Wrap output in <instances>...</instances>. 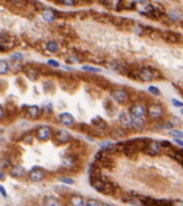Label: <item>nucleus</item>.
<instances>
[{
	"mask_svg": "<svg viewBox=\"0 0 183 206\" xmlns=\"http://www.w3.org/2000/svg\"><path fill=\"white\" fill-rule=\"evenodd\" d=\"M172 206H183V202L181 200H176V201H172Z\"/></svg>",
	"mask_w": 183,
	"mask_h": 206,
	"instance_id": "nucleus-35",
	"label": "nucleus"
},
{
	"mask_svg": "<svg viewBox=\"0 0 183 206\" xmlns=\"http://www.w3.org/2000/svg\"><path fill=\"white\" fill-rule=\"evenodd\" d=\"M58 119H59V122L62 123L63 126H73V124H74V117H73L72 114L68 113V112L60 113Z\"/></svg>",
	"mask_w": 183,
	"mask_h": 206,
	"instance_id": "nucleus-8",
	"label": "nucleus"
},
{
	"mask_svg": "<svg viewBox=\"0 0 183 206\" xmlns=\"http://www.w3.org/2000/svg\"><path fill=\"white\" fill-rule=\"evenodd\" d=\"M100 206H113V205H111V204H107V202H100Z\"/></svg>",
	"mask_w": 183,
	"mask_h": 206,
	"instance_id": "nucleus-39",
	"label": "nucleus"
},
{
	"mask_svg": "<svg viewBox=\"0 0 183 206\" xmlns=\"http://www.w3.org/2000/svg\"><path fill=\"white\" fill-rule=\"evenodd\" d=\"M172 103H173V106H176V107H178V108H183V103H182L181 101H178V99L173 98V99H172Z\"/></svg>",
	"mask_w": 183,
	"mask_h": 206,
	"instance_id": "nucleus-30",
	"label": "nucleus"
},
{
	"mask_svg": "<svg viewBox=\"0 0 183 206\" xmlns=\"http://www.w3.org/2000/svg\"><path fill=\"white\" fill-rule=\"evenodd\" d=\"M170 153H172V159L173 160H176L178 163H182V161H183V153H182L181 150H174L173 148V151Z\"/></svg>",
	"mask_w": 183,
	"mask_h": 206,
	"instance_id": "nucleus-19",
	"label": "nucleus"
},
{
	"mask_svg": "<svg viewBox=\"0 0 183 206\" xmlns=\"http://www.w3.org/2000/svg\"><path fill=\"white\" fill-rule=\"evenodd\" d=\"M147 113L149 114L151 118H159L163 116V108L158 103H152L147 108Z\"/></svg>",
	"mask_w": 183,
	"mask_h": 206,
	"instance_id": "nucleus-5",
	"label": "nucleus"
},
{
	"mask_svg": "<svg viewBox=\"0 0 183 206\" xmlns=\"http://www.w3.org/2000/svg\"><path fill=\"white\" fill-rule=\"evenodd\" d=\"M41 16H43V19L46 20V21H53L54 19H55V11L49 9V8H46L41 11Z\"/></svg>",
	"mask_w": 183,
	"mask_h": 206,
	"instance_id": "nucleus-18",
	"label": "nucleus"
},
{
	"mask_svg": "<svg viewBox=\"0 0 183 206\" xmlns=\"http://www.w3.org/2000/svg\"><path fill=\"white\" fill-rule=\"evenodd\" d=\"M29 175V179L33 181V182H39V181H41L45 177V171L40 167H33L32 170H30V172L28 173Z\"/></svg>",
	"mask_w": 183,
	"mask_h": 206,
	"instance_id": "nucleus-4",
	"label": "nucleus"
},
{
	"mask_svg": "<svg viewBox=\"0 0 183 206\" xmlns=\"http://www.w3.org/2000/svg\"><path fill=\"white\" fill-rule=\"evenodd\" d=\"M24 72H25V76L30 81H36L39 77V72L35 68H33V67H25V68H24Z\"/></svg>",
	"mask_w": 183,
	"mask_h": 206,
	"instance_id": "nucleus-15",
	"label": "nucleus"
},
{
	"mask_svg": "<svg viewBox=\"0 0 183 206\" xmlns=\"http://www.w3.org/2000/svg\"><path fill=\"white\" fill-rule=\"evenodd\" d=\"M4 113H5V111H4V108L0 106V118H3L4 117Z\"/></svg>",
	"mask_w": 183,
	"mask_h": 206,
	"instance_id": "nucleus-37",
	"label": "nucleus"
},
{
	"mask_svg": "<svg viewBox=\"0 0 183 206\" xmlns=\"http://www.w3.org/2000/svg\"><path fill=\"white\" fill-rule=\"evenodd\" d=\"M119 122L122 126L124 127H131V122H132V117L128 112H122L119 113Z\"/></svg>",
	"mask_w": 183,
	"mask_h": 206,
	"instance_id": "nucleus-16",
	"label": "nucleus"
},
{
	"mask_svg": "<svg viewBox=\"0 0 183 206\" xmlns=\"http://www.w3.org/2000/svg\"><path fill=\"white\" fill-rule=\"evenodd\" d=\"M9 72V64L7 60H0V74H7Z\"/></svg>",
	"mask_w": 183,
	"mask_h": 206,
	"instance_id": "nucleus-22",
	"label": "nucleus"
},
{
	"mask_svg": "<svg viewBox=\"0 0 183 206\" xmlns=\"http://www.w3.org/2000/svg\"><path fill=\"white\" fill-rule=\"evenodd\" d=\"M147 113V107L142 103H136L131 107V117L132 118H138V117H144V114Z\"/></svg>",
	"mask_w": 183,
	"mask_h": 206,
	"instance_id": "nucleus-2",
	"label": "nucleus"
},
{
	"mask_svg": "<svg viewBox=\"0 0 183 206\" xmlns=\"http://www.w3.org/2000/svg\"><path fill=\"white\" fill-rule=\"evenodd\" d=\"M27 116L29 118H38L40 116V110H39V107L38 106H30L27 108Z\"/></svg>",
	"mask_w": 183,
	"mask_h": 206,
	"instance_id": "nucleus-17",
	"label": "nucleus"
},
{
	"mask_svg": "<svg viewBox=\"0 0 183 206\" xmlns=\"http://www.w3.org/2000/svg\"><path fill=\"white\" fill-rule=\"evenodd\" d=\"M85 199L80 195H72L69 197V206H84Z\"/></svg>",
	"mask_w": 183,
	"mask_h": 206,
	"instance_id": "nucleus-14",
	"label": "nucleus"
},
{
	"mask_svg": "<svg viewBox=\"0 0 183 206\" xmlns=\"http://www.w3.org/2000/svg\"><path fill=\"white\" fill-rule=\"evenodd\" d=\"M35 136H36L38 140L45 142V141H48L52 137V130L49 128V127H46V126H43V127H40V128L36 130Z\"/></svg>",
	"mask_w": 183,
	"mask_h": 206,
	"instance_id": "nucleus-6",
	"label": "nucleus"
},
{
	"mask_svg": "<svg viewBox=\"0 0 183 206\" xmlns=\"http://www.w3.org/2000/svg\"><path fill=\"white\" fill-rule=\"evenodd\" d=\"M168 133L170 136H173V138H179V140H182V137H183V132L182 131H179V130H174V128H172V130H169L168 131Z\"/></svg>",
	"mask_w": 183,
	"mask_h": 206,
	"instance_id": "nucleus-23",
	"label": "nucleus"
},
{
	"mask_svg": "<svg viewBox=\"0 0 183 206\" xmlns=\"http://www.w3.org/2000/svg\"><path fill=\"white\" fill-rule=\"evenodd\" d=\"M11 58L13 59H23L24 56H23V53H13L11 54Z\"/></svg>",
	"mask_w": 183,
	"mask_h": 206,
	"instance_id": "nucleus-31",
	"label": "nucleus"
},
{
	"mask_svg": "<svg viewBox=\"0 0 183 206\" xmlns=\"http://www.w3.org/2000/svg\"><path fill=\"white\" fill-rule=\"evenodd\" d=\"M167 15H168V18L170 20H173V21H177V20H179L181 19V13L178 10H176V9H173V10H169L168 13H167Z\"/></svg>",
	"mask_w": 183,
	"mask_h": 206,
	"instance_id": "nucleus-20",
	"label": "nucleus"
},
{
	"mask_svg": "<svg viewBox=\"0 0 183 206\" xmlns=\"http://www.w3.org/2000/svg\"><path fill=\"white\" fill-rule=\"evenodd\" d=\"M3 180H5V173L3 171H0V181H3Z\"/></svg>",
	"mask_w": 183,
	"mask_h": 206,
	"instance_id": "nucleus-38",
	"label": "nucleus"
},
{
	"mask_svg": "<svg viewBox=\"0 0 183 206\" xmlns=\"http://www.w3.org/2000/svg\"><path fill=\"white\" fill-rule=\"evenodd\" d=\"M145 118L144 117H138V118H132V122H131V127H133L134 130L137 131H141L145 127Z\"/></svg>",
	"mask_w": 183,
	"mask_h": 206,
	"instance_id": "nucleus-12",
	"label": "nucleus"
},
{
	"mask_svg": "<svg viewBox=\"0 0 183 206\" xmlns=\"http://www.w3.org/2000/svg\"><path fill=\"white\" fill-rule=\"evenodd\" d=\"M62 4H64V5H74L75 0H63Z\"/></svg>",
	"mask_w": 183,
	"mask_h": 206,
	"instance_id": "nucleus-33",
	"label": "nucleus"
},
{
	"mask_svg": "<svg viewBox=\"0 0 183 206\" xmlns=\"http://www.w3.org/2000/svg\"><path fill=\"white\" fill-rule=\"evenodd\" d=\"M0 193H1V195H3V197H7V196H8V193H7V190H5V189H4V187H3L1 185H0Z\"/></svg>",
	"mask_w": 183,
	"mask_h": 206,
	"instance_id": "nucleus-34",
	"label": "nucleus"
},
{
	"mask_svg": "<svg viewBox=\"0 0 183 206\" xmlns=\"http://www.w3.org/2000/svg\"><path fill=\"white\" fill-rule=\"evenodd\" d=\"M84 206H100V201H98L97 199H88L85 200Z\"/></svg>",
	"mask_w": 183,
	"mask_h": 206,
	"instance_id": "nucleus-25",
	"label": "nucleus"
},
{
	"mask_svg": "<svg viewBox=\"0 0 183 206\" xmlns=\"http://www.w3.org/2000/svg\"><path fill=\"white\" fill-rule=\"evenodd\" d=\"M111 96L112 98L119 103V104H124V103H127L128 101H129V96H128L127 90L122 89V88H114L111 90Z\"/></svg>",
	"mask_w": 183,
	"mask_h": 206,
	"instance_id": "nucleus-1",
	"label": "nucleus"
},
{
	"mask_svg": "<svg viewBox=\"0 0 183 206\" xmlns=\"http://www.w3.org/2000/svg\"><path fill=\"white\" fill-rule=\"evenodd\" d=\"M124 201H128L131 205H134V206H142V204H141V201H139L138 199H124Z\"/></svg>",
	"mask_w": 183,
	"mask_h": 206,
	"instance_id": "nucleus-28",
	"label": "nucleus"
},
{
	"mask_svg": "<svg viewBox=\"0 0 183 206\" xmlns=\"http://www.w3.org/2000/svg\"><path fill=\"white\" fill-rule=\"evenodd\" d=\"M173 141L178 144V146H183V141L182 140H179V138H173Z\"/></svg>",
	"mask_w": 183,
	"mask_h": 206,
	"instance_id": "nucleus-36",
	"label": "nucleus"
},
{
	"mask_svg": "<svg viewBox=\"0 0 183 206\" xmlns=\"http://www.w3.org/2000/svg\"><path fill=\"white\" fill-rule=\"evenodd\" d=\"M48 64L52 65V67H55V68H59V67H60V64L57 62L55 59H49V60H48Z\"/></svg>",
	"mask_w": 183,
	"mask_h": 206,
	"instance_id": "nucleus-29",
	"label": "nucleus"
},
{
	"mask_svg": "<svg viewBox=\"0 0 183 206\" xmlns=\"http://www.w3.org/2000/svg\"><path fill=\"white\" fill-rule=\"evenodd\" d=\"M10 175L13 177H16V179H19V177H24L27 175V170L24 168L23 166H20V165H15V166H13L11 167V170H10Z\"/></svg>",
	"mask_w": 183,
	"mask_h": 206,
	"instance_id": "nucleus-11",
	"label": "nucleus"
},
{
	"mask_svg": "<svg viewBox=\"0 0 183 206\" xmlns=\"http://www.w3.org/2000/svg\"><path fill=\"white\" fill-rule=\"evenodd\" d=\"M137 74H138V77L141 78L142 81H144V82H151V81H153L156 73L151 68H148V67H144V68H141V69L138 70Z\"/></svg>",
	"mask_w": 183,
	"mask_h": 206,
	"instance_id": "nucleus-7",
	"label": "nucleus"
},
{
	"mask_svg": "<svg viewBox=\"0 0 183 206\" xmlns=\"http://www.w3.org/2000/svg\"><path fill=\"white\" fill-rule=\"evenodd\" d=\"M148 92L152 93L153 96H159V94H161L159 88H157L156 86H149V87H148Z\"/></svg>",
	"mask_w": 183,
	"mask_h": 206,
	"instance_id": "nucleus-27",
	"label": "nucleus"
},
{
	"mask_svg": "<svg viewBox=\"0 0 183 206\" xmlns=\"http://www.w3.org/2000/svg\"><path fill=\"white\" fill-rule=\"evenodd\" d=\"M59 181H60V182H63V184H65V185H73V184H74V180L70 179V177H65V176L64 177L60 176Z\"/></svg>",
	"mask_w": 183,
	"mask_h": 206,
	"instance_id": "nucleus-26",
	"label": "nucleus"
},
{
	"mask_svg": "<svg viewBox=\"0 0 183 206\" xmlns=\"http://www.w3.org/2000/svg\"><path fill=\"white\" fill-rule=\"evenodd\" d=\"M46 50L48 52H50V53H55V52H58V49H59V45H58V43L57 41H48L46 43Z\"/></svg>",
	"mask_w": 183,
	"mask_h": 206,
	"instance_id": "nucleus-21",
	"label": "nucleus"
},
{
	"mask_svg": "<svg viewBox=\"0 0 183 206\" xmlns=\"http://www.w3.org/2000/svg\"><path fill=\"white\" fill-rule=\"evenodd\" d=\"M173 127H174V123H173V122H169V121L163 124V128H170V130H172Z\"/></svg>",
	"mask_w": 183,
	"mask_h": 206,
	"instance_id": "nucleus-32",
	"label": "nucleus"
},
{
	"mask_svg": "<svg viewBox=\"0 0 183 206\" xmlns=\"http://www.w3.org/2000/svg\"><path fill=\"white\" fill-rule=\"evenodd\" d=\"M60 201L53 195H46L43 199V206H60Z\"/></svg>",
	"mask_w": 183,
	"mask_h": 206,
	"instance_id": "nucleus-13",
	"label": "nucleus"
},
{
	"mask_svg": "<svg viewBox=\"0 0 183 206\" xmlns=\"http://www.w3.org/2000/svg\"><path fill=\"white\" fill-rule=\"evenodd\" d=\"M144 152H147L149 155H157L161 152V144L157 141H149L147 144V148H145Z\"/></svg>",
	"mask_w": 183,
	"mask_h": 206,
	"instance_id": "nucleus-10",
	"label": "nucleus"
},
{
	"mask_svg": "<svg viewBox=\"0 0 183 206\" xmlns=\"http://www.w3.org/2000/svg\"><path fill=\"white\" fill-rule=\"evenodd\" d=\"M162 38L168 43H179L181 41V35L173 32H163Z\"/></svg>",
	"mask_w": 183,
	"mask_h": 206,
	"instance_id": "nucleus-9",
	"label": "nucleus"
},
{
	"mask_svg": "<svg viewBox=\"0 0 183 206\" xmlns=\"http://www.w3.org/2000/svg\"><path fill=\"white\" fill-rule=\"evenodd\" d=\"M52 136L57 143H66V142L70 141L69 132L65 131V130H57L54 133H52Z\"/></svg>",
	"mask_w": 183,
	"mask_h": 206,
	"instance_id": "nucleus-3",
	"label": "nucleus"
},
{
	"mask_svg": "<svg viewBox=\"0 0 183 206\" xmlns=\"http://www.w3.org/2000/svg\"><path fill=\"white\" fill-rule=\"evenodd\" d=\"M82 70L85 72H90V73H99L100 69L97 67H92V65H82Z\"/></svg>",
	"mask_w": 183,
	"mask_h": 206,
	"instance_id": "nucleus-24",
	"label": "nucleus"
}]
</instances>
